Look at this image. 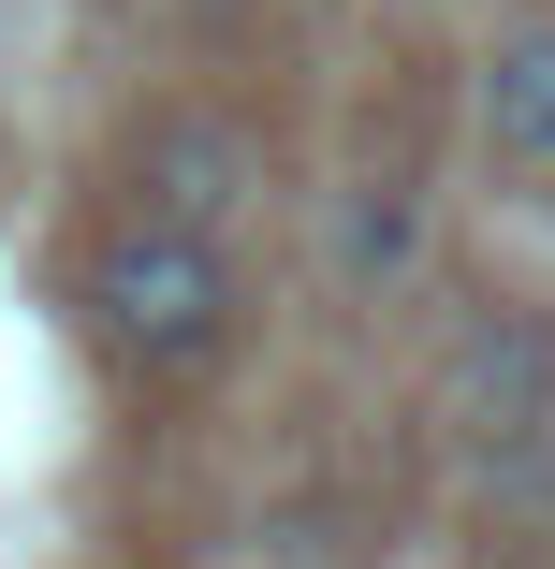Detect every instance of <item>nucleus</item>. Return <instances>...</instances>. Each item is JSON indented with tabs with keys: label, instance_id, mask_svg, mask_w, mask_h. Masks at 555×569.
<instances>
[{
	"label": "nucleus",
	"instance_id": "nucleus-1",
	"mask_svg": "<svg viewBox=\"0 0 555 569\" xmlns=\"http://www.w3.org/2000/svg\"><path fill=\"white\" fill-rule=\"evenodd\" d=\"M88 321H102V351H118V366L190 380V366L235 351V263H219V234L118 219V234L88 249Z\"/></svg>",
	"mask_w": 555,
	"mask_h": 569
},
{
	"label": "nucleus",
	"instance_id": "nucleus-2",
	"mask_svg": "<svg viewBox=\"0 0 555 569\" xmlns=\"http://www.w3.org/2000/svg\"><path fill=\"white\" fill-rule=\"evenodd\" d=\"M249 190H264V147L235 118H161L147 132V219H161V234H219Z\"/></svg>",
	"mask_w": 555,
	"mask_h": 569
},
{
	"label": "nucleus",
	"instance_id": "nucleus-3",
	"mask_svg": "<svg viewBox=\"0 0 555 569\" xmlns=\"http://www.w3.org/2000/svg\"><path fill=\"white\" fill-rule=\"evenodd\" d=\"M454 395H468L483 438H541V423H555V336H541V321H483L468 366H454Z\"/></svg>",
	"mask_w": 555,
	"mask_h": 569
},
{
	"label": "nucleus",
	"instance_id": "nucleus-4",
	"mask_svg": "<svg viewBox=\"0 0 555 569\" xmlns=\"http://www.w3.org/2000/svg\"><path fill=\"white\" fill-rule=\"evenodd\" d=\"M483 147L497 161H555V30H512L483 59Z\"/></svg>",
	"mask_w": 555,
	"mask_h": 569
},
{
	"label": "nucleus",
	"instance_id": "nucleus-5",
	"mask_svg": "<svg viewBox=\"0 0 555 569\" xmlns=\"http://www.w3.org/2000/svg\"><path fill=\"white\" fill-rule=\"evenodd\" d=\"M409 263H424V190H409V176H366L351 219H337V278H351V292H395Z\"/></svg>",
	"mask_w": 555,
	"mask_h": 569
}]
</instances>
